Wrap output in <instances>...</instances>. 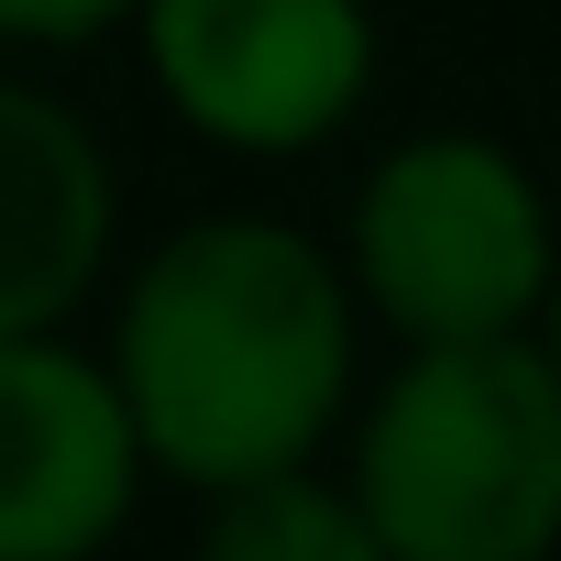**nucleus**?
Returning <instances> with one entry per match:
<instances>
[{"label":"nucleus","instance_id":"f257e3e1","mask_svg":"<svg viewBox=\"0 0 561 561\" xmlns=\"http://www.w3.org/2000/svg\"><path fill=\"white\" fill-rule=\"evenodd\" d=\"M353 264H331L287 220H187L122 287L111 375L154 473L231 495L264 473H309L353 397Z\"/></svg>","mask_w":561,"mask_h":561},{"label":"nucleus","instance_id":"f03ea898","mask_svg":"<svg viewBox=\"0 0 561 561\" xmlns=\"http://www.w3.org/2000/svg\"><path fill=\"white\" fill-rule=\"evenodd\" d=\"M353 495L397 561L561 550V364L517 342H430L353 430Z\"/></svg>","mask_w":561,"mask_h":561},{"label":"nucleus","instance_id":"7ed1b4c3","mask_svg":"<svg viewBox=\"0 0 561 561\" xmlns=\"http://www.w3.org/2000/svg\"><path fill=\"white\" fill-rule=\"evenodd\" d=\"M561 287L539 176L484 133L397 144L353 198V298L408 342H517Z\"/></svg>","mask_w":561,"mask_h":561},{"label":"nucleus","instance_id":"20e7f679","mask_svg":"<svg viewBox=\"0 0 561 561\" xmlns=\"http://www.w3.org/2000/svg\"><path fill=\"white\" fill-rule=\"evenodd\" d=\"M133 34L165 111L231 154H309L375 89L364 0H144Z\"/></svg>","mask_w":561,"mask_h":561},{"label":"nucleus","instance_id":"39448f33","mask_svg":"<svg viewBox=\"0 0 561 561\" xmlns=\"http://www.w3.org/2000/svg\"><path fill=\"white\" fill-rule=\"evenodd\" d=\"M144 430L111 364L56 331L0 342V561H89L144 495Z\"/></svg>","mask_w":561,"mask_h":561},{"label":"nucleus","instance_id":"423d86ee","mask_svg":"<svg viewBox=\"0 0 561 561\" xmlns=\"http://www.w3.org/2000/svg\"><path fill=\"white\" fill-rule=\"evenodd\" d=\"M111 231H122V176L100 133L56 89L0 78V342L56 331L100 287Z\"/></svg>","mask_w":561,"mask_h":561},{"label":"nucleus","instance_id":"0eeeda50","mask_svg":"<svg viewBox=\"0 0 561 561\" xmlns=\"http://www.w3.org/2000/svg\"><path fill=\"white\" fill-rule=\"evenodd\" d=\"M198 561H397L364 517L353 484H320V473H264V484H231L209 506V539Z\"/></svg>","mask_w":561,"mask_h":561},{"label":"nucleus","instance_id":"6e6552de","mask_svg":"<svg viewBox=\"0 0 561 561\" xmlns=\"http://www.w3.org/2000/svg\"><path fill=\"white\" fill-rule=\"evenodd\" d=\"M111 23H144V0H0V45H89Z\"/></svg>","mask_w":561,"mask_h":561},{"label":"nucleus","instance_id":"1a4fd4ad","mask_svg":"<svg viewBox=\"0 0 561 561\" xmlns=\"http://www.w3.org/2000/svg\"><path fill=\"white\" fill-rule=\"evenodd\" d=\"M539 353L561 364V287H550V309H539Z\"/></svg>","mask_w":561,"mask_h":561}]
</instances>
